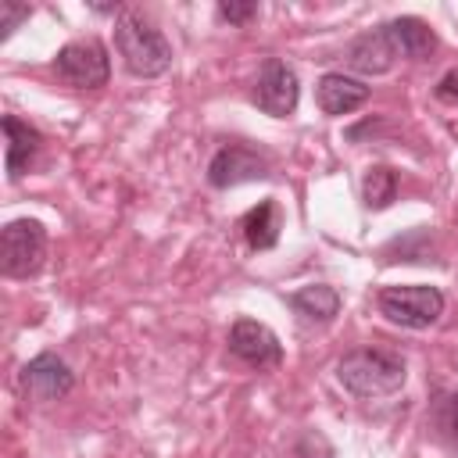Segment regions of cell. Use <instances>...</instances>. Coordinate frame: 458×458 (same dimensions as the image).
Listing matches in <instances>:
<instances>
[{"label":"cell","instance_id":"obj_1","mask_svg":"<svg viewBox=\"0 0 458 458\" xmlns=\"http://www.w3.org/2000/svg\"><path fill=\"white\" fill-rule=\"evenodd\" d=\"M336 379L347 394L372 401V397H390L404 386L408 365L397 351L386 347H354L336 361Z\"/></svg>","mask_w":458,"mask_h":458},{"label":"cell","instance_id":"obj_2","mask_svg":"<svg viewBox=\"0 0 458 458\" xmlns=\"http://www.w3.org/2000/svg\"><path fill=\"white\" fill-rule=\"evenodd\" d=\"M114 47L125 68L140 79H157L172 68V43L143 14H122L114 21Z\"/></svg>","mask_w":458,"mask_h":458},{"label":"cell","instance_id":"obj_3","mask_svg":"<svg viewBox=\"0 0 458 458\" xmlns=\"http://www.w3.org/2000/svg\"><path fill=\"white\" fill-rule=\"evenodd\" d=\"M379 315L404 329H429L444 315V293L426 283H404V286H383L379 290Z\"/></svg>","mask_w":458,"mask_h":458},{"label":"cell","instance_id":"obj_4","mask_svg":"<svg viewBox=\"0 0 458 458\" xmlns=\"http://www.w3.org/2000/svg\"><path fill=\"white\" fill-rule=\"evenodd\" d=\"M47 229L39 218H14L0 229V268L11 279H29L43 268Z\"/></svg>","mask_w":458,"mask_h":458},{"label":"cell","instance_id":"obj_5","mask_svg":"<svg viewBox=\"0 0 458 458\" xmlns=\"http://www.w3.org/2000/svg\"><path fill=\"white\" fill-rule=\"evenodd\" d=\"M54 75H57V82H64L72 89H97V86H104L107 75H111L107 47L97 36L64 43L57 50V57H54Z\"/></svg>","mask_w":458,"mask_h":458},{"label":"cell","instance_id":"obj_6","mask_svg":"<svg viewBox=\"0 0 458 458\" xmlns=\"http://www.w3.org/2000/svg\"><path fill=\"white\" fill-rule=\"evenodd\" d=\"M250 100L272 114V118H286L297 111V100H301V82H297V72L279 61V57H268L265 68L258 72L254 86H250Z\"/></svg>","mask_w":458,"mask_h":458},{"label":"cell","instance_id":"obj_7","mask_svg":"<svg viewBox=\"0 0 458 458\" xmlns=\"http://www.w3.org/2000/svg\"><path fill=\"white\" fill-rule=\"evenodd\" d=\"M268 175H272L268 157L243 147V143H225L208 161V182L215 190H229V186H240V182H258V179H268Z\"/></svg>","mask_w":458,"mask_h":458},{"label":"cell","instance_id":"obj_8","mask_svg":"<svg viewBox=\"0 0 458 458\" xmlns=\"http://www.w3.org/2000/svg\"><path fill=\"white\" fill-rule=\"evenodd\" d=\"M229 351L243 365H250V369H276L283 361L279 336L265 322H254V318H236L233 322V329H229Z\"/></svg>","mask_w":458,"mask_h":458},{"label":"cell","instance_id":"obj_9","mask_svg":"<svg viewBox=\"0 0 458 458\" xmlns=\"http://www.w3.org/2000/svg\"><path fill=\"white\" fill-rule=\"evenodd\" d=\"M18 379H21V390H25L32 401H61V397H68L72 386H75V376H72L68 361L57 358V354H50V351H43V354H36L32 361H25Z\"/></svg>","mask_w":458,"mask_h":458},{"label":"cell","instance_id":"obj_10","mask_svg":"<svg viewBox=\"0 0 458 458\" xmlns=\"http://www.w3.org/2000/svg\"><path fill=\"white\" fill-rule=\"evenodd\" d=\"M344 57H347V64H351L354 72H361V75H383V72L394 68L397 47H394L386 25H379V29H369V32L354 36Z\"/></svg>","mask_w":458,"mask_h":458},{"label":"cell","instance_id":"obj_11","mask_svg":"<svg viewBox=\"0 0 458 458\" xmlns=\"http://www.w3.org/2000/svg\"><path fill=\"white\" fill-rule=\"evenodd\" d=\"M315 100L322 107V114L329 118H340V114H351L358 111L365 100H369V86L354 75H344V72H326L315 86Z\"/></svg>","mask_w":458,"mask_h":458},{"label":"cell","instance_id":"obj_12","mask_svg":"<svg viewBox=\"0 0 458 458\" xmlns=\"http://www.w3.org/2000/svg\"><path fill=\"white\" fill-rule=\"evenodd\" d=\"M4 136H7V179H21L29 161L36 157L43 136L36 125L21 122L18 114H4Z\"/></svg>","mask_w":458,"mask_h":458},{"label":"cell","instance_id":"obj_13","mask_svg":"<svg viewBox=\"0 0 458 458\" xmlns=\"http://www.w3.org/2000/svg\"><path fill=\"white\" fill-rule=\"evenodd\" d=\"M386 32H390V39H394V47H397V57L422 61V57H429V54L437 50L433 29H429L422 18H415V14L390 18V21H386Z\"/></svg>","mask_w":458,"mask_h":458},{"label":"cell","instance_id":"obj_14","mask_svg":"<svg viewBox=\"0 0 458 458\" xmlns=\"http://www.w3.org/2000/svg\"><path fill=\"white\" fill-rule=\"evenodd\" d=\"M240 229H243V240L254 247V250H272L279 243V208L272 197L258 200L243 218H240Z\"/></svg>","mask_w":458,"mask_h":458},{"label":"cell","instance_id":"obj_15","mask_svg":"<svg viewBox=\"0 0 458 458\" xmlns=\"http://www.w3.org/2000/svg\"><path fill=\"white\" fill-rule=\"evenodd\" d=\"M290 304L308 322H333L340 311V293L329 283H308L290 297Z\"/></svg>","mask_w":458,"mask_h":458},{"label":"cell","instance_id":"obj_16","mask_svg":"<svg viewBox=\"0 0 458 458\" xmlns=\"http://www.w3.org/2000/svg\"><path fill=\"white\" fill-rule=\"evenodd\" d=\"M394 197H397V172L386 165H372L361 175V204L369 211H383L394 204Z\"/></svg>","mask_w":458,"mask_h":458},{"label":"cell","instance_id":"obj_17","mask_svg":"<svg viewBox=\"0 0 458 458\" xmlns=\"http://www.w3.org/2000/svg\"><path fill=\"white\" fill-rule=\"evenodd\" d=\"M32 14V7L29 4H18V0H0V29H4V36H11L25 18Z\"/></svg>","mask_w":458,"mask_h":458},{"label":"cell","instance_id":"obj_18","mask_svg":"<svg viewBox=\"0 0 458 458\" xmlns=\"http://www.w3.org/2000/svg\"><path fill=\"white\" fill-rule=\"evenodd\" d=\"M215 14H218L222 21H229V25H247L250 18H258V4H233V0L225 4V0H222V4L215 7Z\"/></svg>","mask_w":458,"mask_h":458},{"label":"cell","instance_id":"obj_19","mask_svg":"<svg viewBox=\"0 0 458 458\" xmlns=\"http://www.w3.org/2000/svg\"><path fill=\"white\" fill-rule=\"evenodd\" d=\"M437 97L444 104H454L458 107V72H447L440 82H437Z\"/></svg>","mask_w":458,"mask_h":458}]
</instances>
